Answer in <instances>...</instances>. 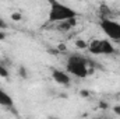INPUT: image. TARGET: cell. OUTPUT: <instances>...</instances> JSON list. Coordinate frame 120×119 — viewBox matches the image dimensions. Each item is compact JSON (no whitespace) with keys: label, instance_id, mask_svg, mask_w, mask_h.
Wrapping results in <instances>:
<instances>
[{"label":"cell","instance_id":"obj_5","mask_svg":"<svg viewBox=\"0 0 120 119\" xmlns=\"http://www.w3.org/2000/svg\"><path fill=\"white\" fill-rule=\"evenodd\" d=\"M52 76H53L55 81L59 83V84H68V83H70V76H68L67 73L61 71V70L55 69V70L52 71Z\"/></svg>","mask_w":120,"mask_h":119},{"label":"cell","instance_id":"obj_9","mask_svg":"<svg viewBox=\"0 0 120 119\" xmlns=\"http://www.w3.org/2000/svg\"><path fill=\"white\" fill-rule=\"evenodd\" d=\"M113 111H115L116 115H120V105H116V107L113 108Z\"/></svg>","mask_w":120,"mask_h":119},{"label":"cell","instance_id":"obj_2","mask_svg":"<svg viewBox=\"0 0 120 119\" xmlns=\"http://www.w3.org/2000/svg\"><path fill=\"white\" fill-rule=\"evenodd\" d=\"M66 67H67L68 73H71L77 77H81V79L87 77L90 73L88 71V60L81 55H71L67 59Z\"/></svg>","mask_w":120,"mask_h":119},{"label":"cell","instance_id":"obj_4","mask_svg":"<svg viewBox=\"0 0 120 119\" xmlns=\"http://www.w3.org/2000/svg\"><path fill=\"white\" fill-rule=\"evenodd\" d=\"M88 49L92 55H112L115 52L113 45L106 39H96L88 45Z\"/></svg>","mask_w":120,"mask_h":119},{"label":"cell","instance_id":"obj_3","mask_svg":"<svg viewBox=\"0 0 120 119\" xmlns=\"http://www.w3.org/2000/svg\"><path fill=\"white\" fill-rule=\"evenodd\" d=\"M99 27L108 35V38L113 41H120V23L109 18H102L99 21Z\"/></svg>","mask_w":120,"mask_h":119},{"label":"cell","instance_id":"obj_6","mask_svg":"<svg viewBox=\"0 0 120 119\" xmlns=\"http://www.w3.org/2000/svg\"><path fill=\"white\" fill-rule=\"evenodd\" d=\"M0 105L1 107H7V108L13 107V98L1 88H0Z\"/></svg>","mask_w":120,"mask_h":119},{"label":"cell","instance_id":"obj_12","mask_svg":"<svg viewBox=\"0 0 120 119\" xmlns=\"http://www.w3.org/2000/svg\"><path fill=\"white\" fill-rule=\"evenodd\" d=\"M4 38H6V34H4V32H3V31L0 30V41H3V39H4Z\"/></svg>","mask_w":120,"mask_h":119},{"label":"cell","instance_id":"obj_8","mask_svg":"<svg viewBox=\"0 0 120 119\" xmlns=\"http://www.w3.org/2000/svg\"><path fill=\"white\" fill-rule=\"evenodd\" d=\"M0 76L1 77H8V70L3 64H0Z\"/></svg>","mask_w":120,"mask_h":119},{"label":"cell","instance_id":"obj_7","mask_svg":"<svg viewBox=\"0 0 120 119\" xmlns=\"http://www.w3.org/2000/svg\"><path fill=\"white\" fill-rule=\"evenodd\" d=\"M75 24V17L74 18H68V20H64V21H61L59 24V30L61 31H67V30H70L73 25Z\"/></svg>","mask_w":120,"mask_h":119},{"label":"cell","instance_id":"obj_11","mask_svg":"<svg viewBox=\"0 0 120 119\" xmlns=\"http://www.w3.org/2000/svg\"><path fill=\"white\" fill-rule=\"evenodd\" d=\"M77 46H78V48H85L87 45H85L84 42H81V41H78V42H77Z\"/></svg>","mask_w":120,"mask_h":119},{"label":"cell","instance_id":"obj_1","mask_svg":"<svg viewBox=\"0 0 120 119\" xmlns=\"http://www.w3.org/2000/svg\"><path fill=\"white\" fill-rule=\"evenodd\" d=\"M50 3V11H49V21L50 23H61L68 18L77 17V11L71 7L60 3L57 0H48Z\"/></svg>","mask_w":120,"mask_h":119},{"label":"cell","instance_id":"obj_10","mask_svg":"<svg viewBox=\"0 0 120 119\" xmlns=\"http://www.w3.org/2000/svg\"><path fill=\"white\" fill-rule=\"evenodd\" d=\"M6 27H7V24H6V23L0 18V30H3V28H6Z\"/></svg>","mask_w":120,"mask_h":119}]
</instances>
